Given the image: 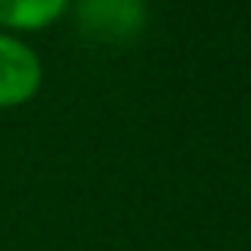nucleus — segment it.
Returning a JSON list of instances; mask_svg holds the SVG:
<instances>
[{"label": "nucleus", "instance_id": "1", "mask_svg": "<svg viewBox=\"0 0 251 251\" xmlns=\"http://www.w3.org/2000/svg\"><path fill=\"white\" fill-rule=\"evenodd\" d=\"M80 35L102 45H127L147 29V0H74Z\"/></svg>", "mask_w": 251, "mask_h": 251}, {"label": "nucleus", "instance_id": "2", "mask_svg": "<svg viewBox=\"0 0 251 251\" xmlns=\"http://www.w3.org/2000/svg\"><path fill=\"white\" fill-rule=\"evenodd\" d=\"M45 64L23 35L0 29V108L29 105L42 92Z\"/></svg>", "mask_w": 251, "mask_h": 251}, {"label": "nucleus", "instance_id": "3", "mask_svg": "<svg viewBox=\"0 0 251 251\" xmlns=\"http://www.w3.org/2000/svg\"><path fill=\"white\" fill-rule=\"evenodd\" d=\"M74 0H0V29L13 35H35L70 13Z\"/></svg>", "mask_w": 251, "mask_h": 251}]
</instances>
